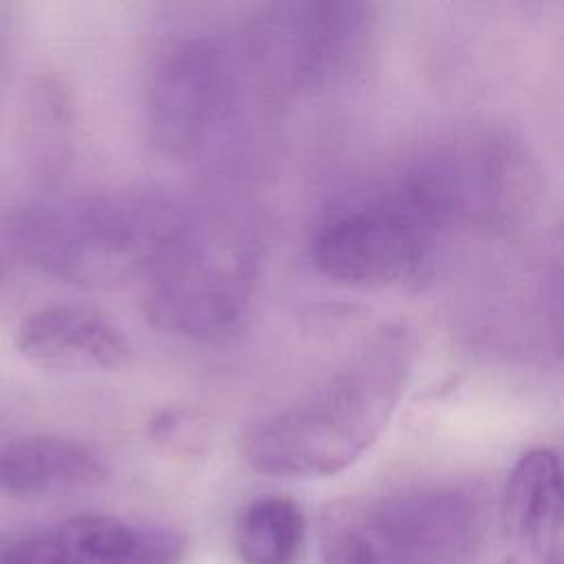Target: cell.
I'll return each mask as SVG.
<instances>
[{
	"mask_svg": "<svg viewBox=\"0 0 564 564\" xmlns=\"http://www.w3.org/2000/svg\"><path fill=\"white\" fill-rule=\"evenodd\" d=\"M73 104L59 75H35L20 101L15 143L24 170L40 183H55L70 161Z\"/></svg>",
	"mask_w": 564,
	"mask_h": 564,
	"instance_id": "8fae6325",
	"label": "cell"
},
{
	"mask_svg": "<svg viewBox=\"0 0 564 564\" xmlns=\"http://www.w3.org/2000/svg\"><path fill=\"white\" fill-rule=\"evenodd\" d=\"M304 535L302 507L282 494L253 498L234 522V546L245 564H295Z\"/></svg>",
	"mask_w": 564,
	"mask_h": 564,
	"instance_id": "4fadbf2b",
	"label": "cell"
},
{
	"mask_svg": "<svg viewBox=\"0 0 564 564\" xmlns=\"http://www.w3.org/2000/svg\"><path fill=\"white\" fill-rule=\"evenodd\" d=\"M15 348L33 366L64 372L119 370L132 355L110 319L82 306H48L26 315L15 330Z\"/></svg>",
	"mask_w": 564,
	"mask_h": 564,
	"instance_id": "9c48e42d",
	"label": "cell"
},
{
	"mask_svg": "<svg viewBox=\"0 0 564 564\" xmlns=\"http://www.w3.org/2000/svg\"><path fill=\"white\" fill-rule=\"evenodd\" d=\"M375 7L352 0L278 2L251 22L245 53L258 79L286 97H315L357 82L372 55Z\"/></svg>",
	"mask_w": 564,
	"mask_h": 564,
	"instance_id": "5b68a950",
	"label": "cell"
},
{
	"mask_svg": "<svg viewBox=\"0 0 564 564\" xmlns=\"http://www.w3.org/2000/svg\"><path fill=\"white\" fill-rule=\"evenodd\" d=\"M0 278H2V260H0Z\"/></svg>",
	"mask_w": 564,
	"mask_h": 564,
	"instance_id": "2e32d148",
	"label": "cell"
},
{
	"mask_svg": "<svg viewBox=\"0 0 564 564\" xmlns=\"http://www.w3.org/2000/svg\"><path fill=\"white\" fill-rule=\"evenodd\" d=\"M185 214L154 192H104L15 212L9 240L46 275L112 289L145 278Z\"/></svg>",
	"mask_w": 564,
	"mask_h": 564,
	"instance_id": "3957f363",
	"label": "cell"
},
{
	"mask_svg": "<svg viewBox=\"0 0 564 564\" xmlns=\"http://www.w3.org/2000/svg\"><path fill=\"white\" fill-rule=\"evenodd\" d=\"M505 557L500 564H564L562 469L553 449L524 452L502 491Z\"/></svg>",
	"mask_w": 564,
	"mask_h": 564,
	"instance_id": "ba28073f",
	"label": "cell"
},
{
	"mask_svg": "<svg viewBox=\"0 0 564 564\" xmlns=\"http://www.w3.org/2000/svg\"><path fill=\"white\" fill-rule=\"evenodd\" d=\"M82 564H181L187 538L165 524L79 513L59 524Z\"/></svg>",
	"mask_w": 564,
	"mask_h": 564,
	"instance_id": "7c38bea8",
	"label": "cell"
},
{
	"mask_svg": "<svg viewBox=\"0 0 564 564\" xmlns=\"http://www.w3.org/2000/svg\"><path fill=\"white\" fill-rule=\"evenodd\" d=\"M449 156H425L370 192L328 209L311 234L315 269L355 289L414 280L432 262L445 229L465 214Z\"/></svg>",
	"mask_w": 564,
	"mask_h": 564,
	"instance_id": "7a4b0ae2",
	"label": "cell"
},
{
	"mask_svg": "<svg viewBox=\"0 0 564 564\" xmlns=\"http://www.w3.org/2000/svg\"><path fill=\"white\" fill-rule=\"evenodd\" d=\"M240 93V66L216 37L185 35L161 46L145 82L152 143L170 156H194L227 128Z\"/></svg>",
	"mask_w": 564,
	"mask_h": 564,
	"instance_id": "8992f818",
	"label": "cell"
},
{
	"mask_svg": "<svg viewBox=\"0 0 564 564\" xmlns=\"http://www.w3.org/2000/svg\"><path fill=\"white\" fill-rule=\"evenodd\" d=\"M4 37L0 35V97H2V84H4V66H7V57H4Z\"/></svg>",
	"mask_w": 564,
	"mask_h": 564,
	"instance_id": "9a60e30c",
	"label": "cell"
},
{
	"mask_svg": "<svg viewBox=\"0 0 564 564\" xmlns=\"http://www.w3.org/2000/svg\"><path fill=\"white\" fill-rule=\"evenodd\" d=\"M108 467L88 445L55 436L29 434L0 449V489L18 498H37L97 489Z\"/></svg>",
	"mask_w": 564,
	"mask_h": 564,
	"instance_id": "30bf717a",
	"label": "cell"
},
{
	"mask_svg": "<svg viewBox=\"0 0 564 564\" xmlns=\"http://www.w3.org/2000/svg\"><path fill=\"white\" fill-rule=\"evenodd\" d=\"M419 357L405 322L388 324L300 401L245 434L251 469L280 478H324L355 465L386 432Z\"/></svg>",
	"mask_w": 564,
	"mask_h": 564,
	"instance_id": "6da1fadb",
	"label": "cell"
},
{
	"mask_svg": "<svg viewBox=\"0 0 564 564\" xmlns=\"http://www.w3.org/2000/svg\"><path fill=\"white\" fill-rule=\"evenodd\" d=\"M372 564H471L482 538L478 502L454 487L348 502Z\"/></svg>",
	"mask_w": 564,
	"mask_h": 564,
	"instance_id": "52a82bcc",
	"label": "cell"
},
{
	"mask_svg": "<svg viewBox=\"0 0 564 564\" xmlns=\"http://www.w3.org/2000/svg\"><path fill=\"white\" fill-rule=\"evenodd\" d=\"M260 247L238 216L207 212L183 218L145 275L148 319L194 341H220L247 317Z\"/></svg>",
	"mask_w": 564,
	"mask_h": 564,
	"instance_id": "277c9868",
	"label": "cell"
},
{
	"mask_svg": "<svg viewBox=\"0 0 564 564\" xmlns=\"http://www.w3.org/2000/svg\"><path fill=\"white\" fill-rule=\"evenodd\" d=\"M0 564H82V560L57 524L0 533Z\"/></svg>",
	"mask_w": 564,
	"mask_h": 564,
	"instance_id": "5bb4252c",
	"label": "cell"
}]
</instances>
